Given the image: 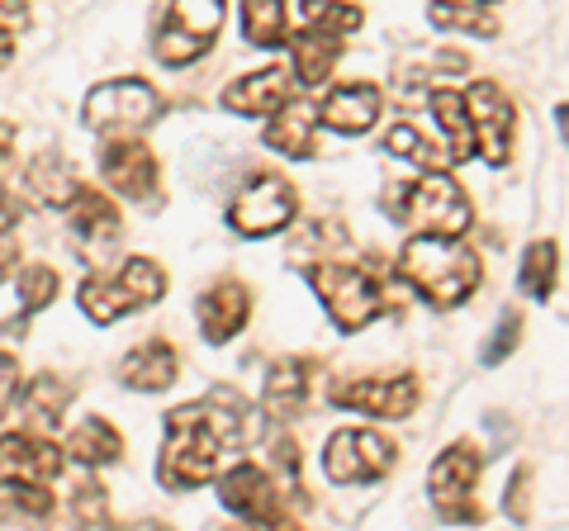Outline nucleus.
<instances>
[{"instance_id": "f257e3e1", "label": "nucleus", "mask_w": 569, "mask_h": 531, "mask_svg": "<svg viewBox=\"0 0 569 531\" xmlns=\"http://www.w3.org/2000/svg\"><path fill=\"white\" fill-rule=\"evenodd\" d=\"M257 437L252 409L219 389L200 403H181L176 413H167V441L162 460H157V480L167 489H200L219 474L223 455Z\"/></svg>"}, {"instance_id": "f03ea898", "label": "nucleus", "mask_w": 569, "mask_h": 531, "mask_svg": "<svg viewBox=\"0 0 569 531\" xmlns=\"http://www.w3.org/2000/svg\"><path fill=\"white\" fill-rule=\"evenodd\" d=\"M399 275L432 309H460L485 285V261H479V252H470V247H460V238L413 233L399 252Z\"/></svg>"}, {"instance_id": "7ed1b4c3", "label": "nucleus", "mask_w": 569, "mask_h": 531, "mask_svg": "<svg viewBox=\"0 0 569 531\" xmlns=\"http://www.w3.org/2000/svg\"><path fill=\"white\" fill-rule=\"evenodd\" d=\"M167 294V271L152 257H129L114 275H86L77 290V304L91 323L110 328L119 318H129L138 309H152Z\"/></svg>"}, {"instance_id": "20e7f679", "label": "nucleus", "mask_w": 569, "mask_h": 531, "mask_svg": "<svg viewBox=\"0 0 569 531\" xmlns=\"http://www.w3.org/2000/svg\"><path fill=\"white\" fill-rule=\"evenodd\" d=\"M389 214H395L403 228H413V233L460 238V233H466V228L475 223V204H470V194L460 190L456 176L427 171L422 181H413L408 190H399V200L389 204Z\"/></svg>"}, {"instance_id": "39448f33", "label": "nucleus", "mask_w": 569, "mask_h": 531, "mask_svg": "<svg viewBox=\"0 0 569 531\" xmlns=\"http://www.w3.org/2000/svg\"><path fill=\"white\" fill-rule=\"evenodd\" d=\"M305 275H309L318 304L328 309L337 332H361L385 313V290L376 285V275H370L366 266L318 261V266H309Z\"/></svg>"}, {"instance_id": "423d86ee", "label": "nucleus", "mask_w": 569, "mask_h": 531, "mask_svg": "<svg viewBox=\"0 0 569 531\" xmlns=\"http://www.w3.org/2000/svg\"><path fill=\"white\" fill-rule=\"evenodd\" d=\"M162 119V96L152 91L142 77H119L100 81L86 96V129H96L104 138H138Z\"/></svg>"}, {"instance_id": "0eeeda50", "label": "nucleus", "mask_w": 569, "mask_h": 531, "mask_svg": "<svg viewBox=\"0 0 569 531\" xmlns=\"http://www.w3.org/2000/svg\"><path fill=\"white\" fill-rule=\"evenodd\" d=\"M228 14V0H171L157 29V62L162 67H190L213 48Z\"/></svg>"}, {"instance_id": "6e6552de", "label": "nucleus", "mask_w": 569, "mask_h": 531, "mask_svg": "<svg viewBox=\"0 0 569 531\" xmlns=\"http://www.w3.org/2000/svg\"><path fill=\"white\" fill-rule=\"evenodd\" d=\"M399 447L376 428H337L323 447V474L332 484H376L395 474Z\"/></svg>"}, {"instance_id": "1a4fd4ad", "label": "nucleus", "mask_w": 569, "mask_h": 531, "mask_svg": "<svg viewBox=\"0 0 569 531\" xmlns=\"http://www.w3.org/2000/svg\"><path fill=\"white\" fill-rule=\"evenodd\" d=\"M295 214H299V194L276 171H257L252 181L233 194V204H228V223H233V233H242V238H276L295 223Z\"/></svg>"}, {"instance_id": "9d476101", "label": "nucleus", "mask_w": 569, "mask_h": 531, "mask_svg": "<svg viewBox=\"0 0 569 531\" xmlns=\"http://www.w3.org/2000/svg\"><path fill=\"white\" fill-rule=\"evenodd\" d=\"M479 470H485V455H479V447H470V441H456V447H447L432 460L427 493H432V508L447 522H485V508L475 503Z\"/></svg>"}, {"instance_id": "9b49d317", "label": "nucleus", "mask_w": 569, "mask_h": 531, "mask_svg": "<svg viewBox=\"0 0 569 531\" xmlns=\"http://www.w3.org/2000/svg\"><path fill=\"white\" fill-rule=\"evenodd\" d=\"M418 399L422 389L418 380L399 370V375H366V380H342L328 389V403L347 413H366V418H380V422H403L418 413Z\"/></svg>"}, {"instance_id": "f8f14e48", "label": "nucleus", "mask_w": 569, "mask_h": 531, "mask_svg": "<svg viewBox=\"0 0 569 531\" xmlns=\"http://www.w3.org/2000/svg\"><path fill=\"white\" fill-rule=\"evenodd\" d=\"M470 123H475V152L489 167L512 162V138H518V110H512L508 91L498 81H475L466 91Z\"/></svg>"}, {"instance_id": "ddd939ff", "label": "nucleus", "mask_w": 569, "mask_h": 531, "mask_svg": "<svg viewBox=\"0 0 569 531\" xmlns=\"http://www.w3.org/2000/svg\"><path fill=\"white\" fill-rule=\"evenodd\" d=\"M219 503L233 512V518H242V522H257V527H290V512H284L280 484H276L261 465H247V460L219 474Z\"/></svg>"}, {"instance_id": "4468645a", "label": "nucleus", "mask_w": 569, "mask_h": 531, "mask_svg": "<svg viewBox=\"0 0 569 531\" xmlns=\"http://www.w3.org/2000/svg\"><path fill=\"white\" fill-rule=\"evenodd\" d=\"M100 181L123 200L152 204L157 186H162V167H157V157L142 138H110L100 152Z\"/></svg>"}, {"instance_id": "2eb2a0df", "label": "nucleus", "mask_w": 569, "mask_h": 531, "mask_svg": "<svg viewBox=\"0 0 569 531\" xmlns=\"http://www.w3.org/2000/svg\"><path fill=\"white\" fill-rule=\"evenodd\" d=\"M318 375H323V365L313 357H284L266 370V389H261V403L271 418H295L309 409L313 389H318Z\"/></svg>"}, {"instance_id": "dca6fc26", "label": "nucleus", "mask_w": 569, "mask_h": 531, "mask_svg": "<svg viewBox=\"0 0 569 531\" xmlns=\"http://www.w3.org/2000/svg\"><path fill=\"white\" fill-rule=\"evenodd\" d=\"M385 114V96L376 81H351V86H337V91L318 104V123H328L332 133H347V138H361L380 123Z\"/></svg>"}, {"instance_id": "f3484780", "label": "nucleus", "mask_w": 569, "mask_h": 531, "mask_svg": "<svg viewBox=\"0 0 569 531\" xmlns=\"http://www.w3.org/2000/svg\"><path fill=\"white\" fill-rule=\"evenodd\" d=\"M194 318H200L204 342H213V347L233 342L238 332L247 328V318H252V290L238 285V280H219V285H209V290L200 294V304H194Z\"/></svg>"}, {"instance_id": "a211bd4d", "label": "nucleus", "mask_w": 569, "mask_h": 531, "mask_svg": "<svg viewBox=\"0 0 569 531\" xmlns=\"http://www.w3.org/2000/svg\"><path fill=\"white\" fill-rule=\"evenodd\" d=\"M176 380H181V357H176V347L162 338L138 342L133 351H123V361H119V384L138 389V394H162Z\"/></svg>"}, {"instance_id": "6ab92c4d", "label": "nucleus", "mask_w": 569, "mask_h": 531, "mask_svg": "<svg viewBox=\"0 0 569 531\" xmlns=\"http://www.w3.org/2000/svg\"><path fill=\"white\" fill-rule=\"evenodd\" d=\"M284 100H290V72H284V67H257V72H247V77L223 86V110L228 114L261 119V114H276Z\"/></svg>"}, {"instance_id": "aec40b11", "label": "nucleus", "mask_w": 569, "mask_h": 531, "mask_svg": "<svg viewBox=\"0 0 569 531\" xmlns=\"http://www.w3.org/2000/svg\"><path fill=\"white\" fill-rule=\"evenodd\" d=\"M67 465V447L48 441L39 432H6L0 437V470L29 474V480H58Z\"/></svg>"}, {"instance_id": "412c9836", "label": "nucleus", "mask_w": 569, "mask_h": 531, "mask_svg": "<svg viewBox=\"0 0 569 531\" xmlns=\"http://www.w3.org/2000/svg\"><path fill=\"white\" fill-rule=\"evenodd\" d=\"M313 133H318V104H309V100H284L280 110L266 119V148L280 157H295V162L313 157Z\"/></svg>"}, {"instance_id": "4be33fe9", "label": "nucleus", "mask_w": 569, "mask_h": 531, "mask_svg": "<svg viewBox=\"0 0 569 531\" xmlns=\"http://www.w3.org/2000/svg\"><path fill=\"white\" fill-rule=\"evenodd\" d=\"M62 214H67V223H71V233H77L81 242H91V247H110V242L123 233L119 204H114L104 190H96V186H81L77 200H71Z\"/></svg>"}, {"instance_id": "5701e85b", "label": "nucleus", "mask_w": 569, "mask_h": 531, "mask_svg": "<svg viewBox=\"0 0 569 531\" xmlns=\"http://www.w3.org/2000/svg\"><path fill=\"white\" fill-rule=\"evenodd\" d=\"M337 62H342V39L337 33H323V29H305V33H290V72L299 86H323Z\"/></svg>"}, {"instance_id": "b1692460", "label": "nucleus", "mask_w": 569, "mask_h": 531, "mask_svg": "<svg viewBox=\"0 0 569 531\" xmlns=\"http://www.w3.org/2000/svg\"><path fill=\"white\" fill-rule=\"evenodd\" d=\"M58 512L48 480H29V474H6L0 480V527H29V522H48Z\"/></svg>"}, {"instance_id": "393cba45", "label": "nucleus", "mask_w": 569, "mask_h": 531, "mask_svg": "<svg viewBox=\"0 0 569 531\" xmlns=\"http://www.w3.org/2000/svg\"><path fill=\"white\" fill-rule=\"evenodd\" d=\"M238 24L252 48H290V0H238Z\"/></svg>"}, {"instance_id": "a878e982", "label": "nucleus", "mask_w": 569, "mask_h": 531, "mask_svg": "<svg viewBox=\"0 0 569 531\" xmlns=\"http://www.w3.org/2000/svg\"><path fill=\"white\" fill-rule=\"evenodd\" d=\"M67 455L77 460V465L86 470H104V465H114V460L123 455V437L114 432V422L110 418H86L77 422V432L67 437Z\"/></svg>"}, {"instance_id": "bb28decb", "label": "nucleus", "mask_w": 569, "mask_h": 531, "mask_svg": "<svg viewBox=\"0 0 569 531\" xmlns=\"http://www.w3.org/2000/svg\"><path fill=\"white\" fill-rule=\"evenodd\" d=\"M427 104H432V119L441 123V133H447L451 162H470L475 157V123H470L466 91H432Z\"/></svg>"}, {"instance_id": "cd10ccee", "label": "nucleus", "mask_w": 569, "mask_h": 531, "mask_svg": "<svg viewBox=\"0 0 569 531\" xmlns=\"http://www.w3.org/2000/svg\"><path fill=\"white\" fill-rule=\"evenodd\" d=\"M427 20L441 33H475V39H498V29H503L485 0H432Z\"/></svg>"}, {"instance_id": "c85d7f7f", "label": "nucleus", "mask_w": 569, "mask_h": 531, "mask_svg": "<svg viewBox=\"0 0 569 531\" xmlns=\"http://www.w3.org/2000/svg\"><path fill=\"white\" fill-rule=\"evenodd\" d=\"M560 285V247L550 238H537L522 252V266H518V290L527 299H550Z\"/></svg>"}, {"instance_id": "c756f323", "label": "nucleus", "mask_w": 569, "mask_h": 531, "mask_svg": "<svg viewBox=\"0 0 569 531\" xmlns=\"http://www.w3.org/2000/svg\"><path fill=\"white\" fill-rule=\"evenodd\" d=\"M24 181H29V190L39 194V200H43L48 209H67L71 200H77V190H81V181L67 171V162H62L58 152H43L39 162L29 167Z\"/></svg>"}, {"instance_id": "7c9ffc66", "label": "nucleus", "mask_w": 569, "mask_h": 531, "mask_svg": "<svg viewBox=\"0 0 569 531\" xmlns=\"http://www.w3.org/2000/svg\"><path fill=\"white\" fill-rule=\"evenodd\" d=\"M385 152L389 157H403V162H413L422 171H447L451 167V152H441L432 138H422L413 123H395V129L385 133Z\"/></svg>"}, {"instance_id": "2f4dec72", "label": "nucleus", "mask_w": 569, "mask_h": 531, "mask_svg": "<svg viewBox=\"0 0 569 531\" xmlns=\"http://www.w3.org/2000/svg\"><path fill=\"white\" fill-rule=\"evenodd\" d=\"M299 14H305L309 29L337 33V39H347V33L366 24V10L351 6V0H299Z\"/></svg>"}, {"instance_id": "473e14b6", "label": "nucleus", "mask_w": 569, "mask_h": 531, "mask_svg": "<svg viewBox=\"0 0 569 531\" xmlns=\"http://www.w3.org/2000/svg\"><path fill=\"white\" fill-rule=\"evenodd\" d=\"M24 409L33 413V422H62L67 403H71V384L58 380V375H33L24 389H20Z\"/></svg>"}, {"instance_id": "72a5a7b5", "label": "nucleus", "mask_w": 569, "mask_h": 531, "mask_svg": "<svg viewBox=\"0 0 569 531\" xmlns=\"http://www.w3.org/2000/svg\"><path fill=\"white\" fill-rule=\"evenodd\" d=\"M14 290H20V309H24V313H43L52 299H58L62 275L52 271L48 261H29L24 271H20V280H14Z\"/></svg>"}, {"instance_id": "f704fd0d", "label": "nucleus", "mask_w": 569, "mask_h": 531, "mask_svg": "<svg viewBox=\"0 0 569 531\" xmlns=\"http://www.w3.org/2000/svg\"><path fill=\"white\" fill-rule=\"evenodd\" d=\"M518 342H522V313L503 309V313H498V323H493V332H489L485 351H479V361H485V365H503L512 351H518Z\"/></svg>"}, {"instance_id": "c9c22d12", "label": "nucleus", "mask_w": 569, "mask_h": 531, "mask_svg": "<svg viewBox=\"0 0 569 531\" xmlns=\"http://www.w3.org/2000/svg\"><path fill=\"white\" fill-rule=\"evenodd\" d=\"M71 512H77V522H86V527H91V522H110V503H104V489L100 484H91V480H86V484H77V493H71Z\"/></svg>"}, {"instance_id": "e433bc0d", "label": "nucleus", "mask_w": 569, "mask_h": 531, "mask_svg": "<svg viewBox=\"0 0 569 531\" xmlns=\"http://www.w3.org/2000/svg\"><path fill=\"white\" fill-rule=\"evenodd\" d=\"M20 176V129L0 119V186H14Z\"/></svg>"}, {"instance_id": "4c0bfd02", "label": "nucleus", "mask_w": 569, "mask_h": 531, "mask_svg": "<svg viewBox=\"0 0 569 531\" xmlns=\"http://www.w3.org/2000/svg\"><path fill=\"white\" fill-rule=\"evenodd\" d=\"M20 361L10 357V351H0V418L14 409V399H20Z\"/></svg>"}, {"instance_id": "58836bf2", "label": "nucleus", "mask_w": 569, "mask_h": 531, "mask_svg": "<svg viewBox=\"0 0 569 531\" xmlns=\"http://www.w3.org/2000/svg\"><path fill=\"white\" fill-rule=\"evenodd\" d=\"M503 508H508V518H518L527 522V470H518L508 480V493H503Z\"/></svg>"}, {"instance_id": "ea45409f", "label": "nucleus", "mask_w": 569, "mask_h": 531, "mask_svg": "<svg viewBox=\"0 0 569 531\" xmlns=\"http://www.w3.org/2000/svg\"><path fill=\"white\" fill-rule=\"evenodd\" d=\"M0 29H10V33L29 29V6L24 0H0Z\"/></svg>"}, {"instance_id": "a19ab883", "label": "nucleus", "mask_w": 569, "mask_h": 531, "mask_svg": "<svg viewBox=\"0 0 569 531\" xmlns=\"http://www.w3.org/2000/svg\"><path fill=\"white\" fill-rule=\"evenodd\" d=\"M14 223H20V204H14L10 186H0V233H10Z\"/></svg>"}, {"instance_id": "79ce46f5", "label": "nucleus", "mask_w": 569, "mask_h": 531, "mask_svg": "<svg viewBox=\"0 0 569 531\" xmlns=\"http://www.w3.org/2000/svg\"><path fill=\"white\" fill-rule=\"evenodd\" d=\"M14 266H20V252H14V242H10V233H0V280H6Z\"/></svg>"}, {"instance_id": "37998d69", "label": "nucleus", "mask_w": 569, "mask_h": 531, "mask_svg": "<svg viewBox=\"0 0 569 531\" xmlns=\"http://www.w3.org/2000/svg\"><path fill=\"white\" fill-rule=\"evenodd\" d=\"M14 58V39H10V29H0V67H10Z\"/></svg>"}, {"instance_id": "c03bdc74", "label": "nucleus", "mask_w": 569, "mask_h": 531, "mask_svg": "<svg viewBox=\"0 0 569 531\" xmlns=\"http://www.w3.org/2000/svg\"><path fill=\"white\" fill-rule=\"evenodd\" d=\"M556 123H560V138L569 143V100H560V104H556Z\"/></svg>"}, {"instance_id": "a18cd8bd", "label": "nucleus", "mask_w": 569, "mask_h": 531, "mask_svg": "<svg viewBox=\"0 0 569 531\" xmlns=\"http://www.w3.org/2000/svg\"><path fill=\"white\" fill-rule=\"evenodd\" d=\"M485 6H493V0H485Z\"/></svg>"}]
</instances>
